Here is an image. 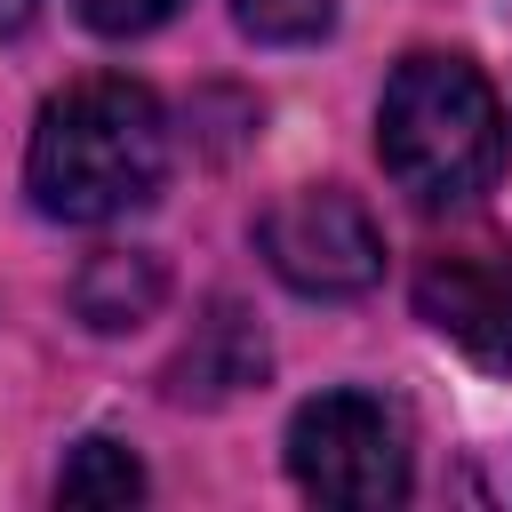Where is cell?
Segmentation results:
<instances>
[{"instance_id":"obj_1","label":"cell","mask_w":512,"mask_h":512,"mask_svg":"<svg viewBox=\"0 0 512 512\" xmlns=\"http://www.w3.org/2000/svg\"><path fill=\"white\" fill-rule=\"evenodd\" d=\"M32 208L56 224H120L160 200L168 184V112L144 80L96 72L40 104L32 152H24Z\"/></svg>"},{"instance_id":"obj_2","label":"cell","mask_w":512,"mask_h":512,"mask_svg":"<svg viewBox=\"0 0 512 512\" xmlns=\"http://www.w3.org/2000/svg\"><path fill=\"white\" fill-rule=\"evenodd\" d=\"M376 160L416 208H464L504 176V104L472 56H408L376 104Z\"/></svg>"},{"instance_id":"obj_3","label":"cell","mask_w":512,"mask_h":512,"mask_svg":"<svg viewBox=\"0 0 512 512\" xmlns=\"http://www.w3.org/2000/svg\"><path fill=\"white\" fill-rule=\"evenodd\" d=\"M288 472L312 504L376 512L408 496V440L376 392H320L288 416Z\"/></svg>"},{"instance_id":"obj_4","label":"cell","mask_w":512,"mask_h":512,"mask_svg":"<svg viewBox=\"0 0 512 512\" xmlns=\"http://www.w3.org/2000/svg\"><path fill=\"white\" fill-rule=\"evenodd\" d=\"M264 264L296 296H368L384 280V232L344 184H296L256 216Z\"/></svg>"},{"instance_id":"obj_5","label":"cell","mask_w":512,"mask_h":512,"mask_svg":"<svg viewBox=\"0 0 512 512\" xmlns=\"http://www.w3.org/2000/svg\"><path fill=\"white\" fill-rule=\"evenodd\" d=\"M416 312L480 368H512V248L504 240L432 248L416 264Z\"/></svg>"},{"instance_id":"obj_6","label":"cell","mask_w":512,"mask_h":512,"mask_svg":"<svg viewBox=\"0 0 512 512\" xmlns=\"http://www.w3.org/2000/svg\"><path fill=\"white\" fill-rule=\"evenodd\" d=\"M264 336H256V320H240L232 304H216L200 328H192V344L176 352V368H168V392L176 400H232V392H248L256 376H264Z\"/></svg>"},{"instance_id":"obj_7","label":"cell","mask_w":512,"mask_h":512,"mask_svg":"<svg viewBox=\"0 0 512 512\" xmlns=\"http://www.w3.org/2000/svg\"><path fill=\"white\" fill-rule=\"evenodd\" d=\"M160 296H168V272H160V256H144V248H104V256H88L80 280H72V312H80L88 328H104V336L152 320Z\"/></svg>"},{"instance_id":"obj_8","label":"cell","mask_w":512,"mask_h":512,"mask_svg":"<svg viewBox=\"0 0 512 512\" xmlns=\"http://www.w3.org/2000/svg\"><path fill=\"white\" fill-rule=\"evenodd\" d=\"M144 496V464L120 440H80L56 472V504H136Z\"/></svg>"},{"instance_id":"obj_9","label":"cell","mask_w":512,"mask_h":512,"mask_svg":"<svg viewBox=\"0 0 512 512\" xmlns=\"http://www.w3.org/2000/svg\"><path fill=\"white\" fill-rule=\"evenodd\" d=\"M232 16L248 40H272V48H312L336 32V0H232Z\"/></svg>"},{"instance_id":"obj_10","label":"cell","mask_w":512,"mask_h":512,"mask_svg":"<svg viewBox=\"0 0 512 512\" xmlns=\"http://www.w3.org/2000/svg\"><path fill=\"white\" fill-rule=\"evenodd\" d=\"M184 0H72V16L88 24V32H104V40H136V32H152V24H168Z\"/></svg>"},{"instance_id":"obj_11","label":"cell","mask_w":512,"mask_h":512,"mask_svg":"<svg viewBox=\"0 0 512 512\" xmlns=\"http://www.w3.org/2000/svg\"><path fill=\"white\" fill-rule=\"evenodd\" d=\"M32 24V0H0V32H24Z\"/></svg>"}]
</instances>
